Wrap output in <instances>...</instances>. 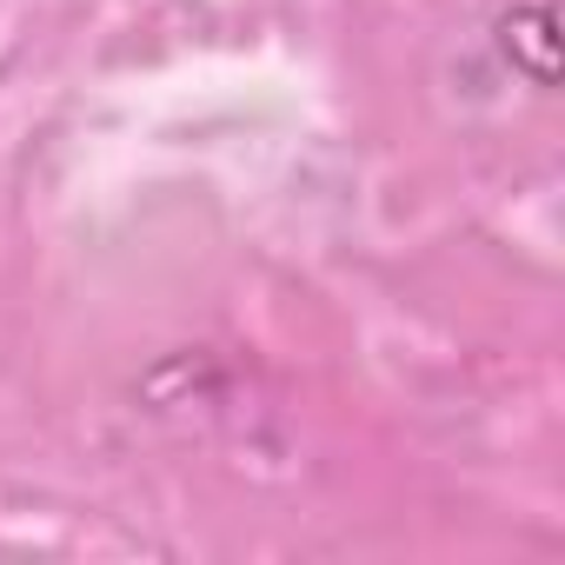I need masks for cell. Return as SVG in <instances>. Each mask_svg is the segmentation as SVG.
Returning <instances> with one entry per match:
<instances>
[{"mask_svg": "<svg viewBox=\"0 0 565 565\" xmlns=\"http://www.w3.org/2000/svg\"><path fill=\"white\" fill-rule=\"evenodd\" d=\"M499 34H519V41L532 47V81L545 87V81H552V8H545V0H532V8L505 14V28H499Z\"/></svg>", "mask_w": 565, "mask_h": 565, "instance_id": "1", "label": "cell"}]
</instances>
